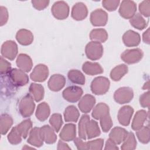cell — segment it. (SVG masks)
<instances>
[{"label":"cell","instance_id":"obj_1","mask_svg":"<svg viewBox=\"0 0 150 150\" xmlns=\"http://www.w3.org/2000/svg\"><path fill=\"white\" fill-rule=\"evenodd\" d=\"M35 103L32 97L28 94L24 96L19 102V110L21 114L23 117L30 116L35 109Z\"/></svg>","mask_w":150,"mask_h":150},{"label":"cell","instance_id":"obj_2","mask_svg":"<svg viewBox=\"0 0 150 150\" xmlns=\"http://www.w3.org/2000/svg\"><path fill=\"white\" fill-rule=\"evenodd\" d=\"M110 81L108 79L100 76L95 78L91 84V89L93 93L96 94H104L109 88Z\"/></svg>","mask_w":150,"mask_h":150},{"label":"cell","instance_id":"obj_3","mask_svg":"<svg viewBox=\"0 0 150 150\" xmlns=\"http://www.w3.org/2000/svg\"><path fill=\"white\" fill-rule=\"evenodd\" d=\"M103 53V46L98 42L93 41L88 43L86 47V54L87 58L92 60L99 59Z\"/></svg>","mask_w":150,"mask_h":150},{"label":"cell","instance_id":"obj_4","mask_svg":"<svg viewBox=\"0 0 150 150\" xmlns=\"http://www.w3.org/2000/svg\"><path fill=\"white\" fill-rule=\"evenodd\" d=\"M7 74L15 86H23L26 84L29 81L28 76L22 70L12 69Z\"/></svg>","mask_w":150,"mask_h":150},{"label":"cell","instance_id":"obj_5","mask_svg":"<svg viewBox=\"0 0 150 150\" xmlns=\"http://www.w3.org/2000/svg\"><path fill=\"white\" fill-rule=\"evenodd\" d=\"M1 53L2 57L12 60L15 58L18 53L17 45L12 40L6 41L1 46Z\"/></svg>","mask_w":150,"mask_h":150},{"label":"cell","instance_id":"obj_6","mask_svg":"<svg viewBox=\"0 0 150 150\" xmlns=\"http://www.w3.org/2000/svg\"><path fill=\"white\" fill-rule=\"evenodd\" d=\"M114 97L115 101L119 104L127 103L132 99L133 91L129 87H121L115 91Z\"/></svg>","mask_w":150,"mask_h":150},{"label":"cell","instance_id":"obj_7","mask_svg":"<svg viewBox=\"0 0 150 150\" xmlns=\"http://www.w3.org/2000/svg\"><path fill=\"white\" fill-rule=\"evenodd\" d=\"M83 94L81 88L78 86H70L63 91V97L69 102L74 103L77 101Z\"/></svg>","mask_w":150,"mask_h":150},{"label":"cell","instance_id":"obj_8","mask_svg":"<svg viewBox=\"0 0 150 150\" xmlns=\"http://www.w3.org/2000/svg\"><path fill=\"white\" fill-rule=\"evenodd\" d=\"M53 16L58 19H64L69 15V6L63 1H59L54 4L52 8Z\"/></svg>","mask_w":150,"mask_h":150},{"label":"cell","instance_id":"obj_9","mask_svg":"<svg viewBox=\"0 0 150 150\" xmlns=\"http://www.w3.org/2000/svg\"><path fill=\"white\" fill-rule=\"evenodd\" d=\"M142 50L139 49H134L125 50L121 54V59L128 64H132L139 62L142 57Z\"/></svg>","mask_w":150,"mask_h":150},{"label":"cell","instance_id":"obj_10","mask_svg":"<svg viewBox=\"0 0 150 150\" xmlns=\"http://www.w3.org/2000/svg\"><path fill=\"white\" fill-rule=\"evenodd\" d=\"M107 19V13L101 9H97L91 13L90 21L92 25L95 26L105 25Z\"/></svg>","mask_w":150,"mask_h":150},{"label":"cell","instance_id":"obj_11","mask_svg":"<svg viewBox=\"0 0 150 150\" xmlns=\"http://www.w3.org/2000/svg\"><path fill=\"white\" fill-rule=\"evenodd\" d=\"M49 71L47 67L44 64H38L30 74V78L35 81H44L47 77Z\"/></svg>","mask_w":150,"mask_h":150},{"label":"cell","instance_id":"obj_12","mask_svg":"<svg viewBox=\"0 0 150 150\" xmlns=\"http://www.w3.org/2000/svg\"><path fill=\"white\" fill-rule=\"evenodd\" d=\"M136 11V6L132 1H124L120 8L119 12L121 16L128 19L132 17Z\"/></svg>","mask_w":150,"mask_h":150},{"label":"cell","instance_id":"obj_13","mask_svg":"<svg viewBox=\"0 0 150 150\" xmlns=\"http://www.w3.org/2000/svg\"><path fill=\"white\" fill-rule=\"evenodd\" d=\"M133 112V108L129 105H125L121 107L118 114V119L120 123L122 125H128Z\"/></svg>","mask_w":150,"mask_h":150},{"label":"cell","instance_id":"obj_14","mask_svg":"<svg viewBox=\"0 0 150 150\" xmlns=\"http://www.w3.org/2000/svg\"><path fill=\"white\" fill-rule=\"evenodd\" d=\"M66 83L64 77L60 74H53L50 77L48 81V86L50 90L58 91L62 89Z\"/></svg>","mask_w":150,"mask_h":150},{"label":"cell","instance_id":"obj_15","mask_svg":"<svg viewBox=\"0 0 150 150\" xmlns=\"http://www.w3.org/2000/svg\"><path fill=\"white\" fill-rule=\"evenodd\" d=\"M96 103L94 97L90 94H86L83 97L78 105L81 112L84 113L89 112Z\"/></svg>","mask_w":150,"mask_h":150},{"label":"cell","instance_id":"obj_16","mask_svg":"<svg viewBox=\"0 0 150 150\" xmlns=\"http://www.w3.org/2000/svg\"><path fill=\"white\" fill-rule=\"evenodd\" d=\"M128 135L127 131L121 127L114 128L109 134V138L116 144H120L124 141Z\"/></svg>","mask_w":150,"mask_h":150},{"label":"cell","instance_id":"obj_17","mask_svg":"<svg viewBox=\"0 0 150 150\" xmlns=\"http://www.w3.org/2000/svg\"><path fill=\"white\" fill-rule=\"evenodd\" d=\"M76 134V125L67 124L63 128L60 134V138L64 141H70L75 138Z\"/></svg>","mask_w":150,"mask_h":150},{"label":"cell","instance_id":"obj_18","mask_svg":"<svg viewBox=\"0 0 150 150\" xmlns=\"http://www.w3.org/2000/svg\"><path fill=\"white\" fill-rule=\"evenodd\" d=\"M42 138L46 143L51 144L56 142L57 139L56 135L54 134L53 129L49 125H44L40 128Z\"/></svg>","mask_w":150,"mask_h":150},{"label":"cell","instance_id":"obj_19","mask_svg":"<svg viewBox=\"0 0 150 150\" xmlns=\"http://www.w3.org/2000/svg\"><path fill=\"white\" fill-rule=\"evenodd\" d=\"M124 44L127 46H137L140 42L139 35L132 30H128L122 37Z\"/></svg>","mask_w":150,"mask_h":150},{"label":"cell","instance_id":"obj_20","mask_svg":"<svg viewBox=\"0 0 150 150\" xmlns=\"http://www.w3.org/2000/svg\"><path fill=\"white\" fill-rule=\"evenodd\" d=\"M27 142L37 147H40L43 145V140L41 136L40 128L35 127L30 131L29 137Z\"/></svg>","mask_w":150,"mask_h":150},{"label":"cell","instance_id":"obj_21","mask_svg":"<svg viewBox=\"0 0 150 150\" xmlns=\"http://www.w3.org/2000/svg\"><path fill=\"white\" fill-rule=\"evenodd\" d=\"M16 64L23 71L29 72L32 69L33 63L29 56L26 54H20L17 57Z\"/></svg>","mask_w":150,"mask_h":150},{"label":"cell","instance_id":"obj_22","mask_svg":"<svg viewBox=\"0 0 150 150\" xmlns=\"http://www.w3.org/2000/svg\"><path fill=\"white\" fill-rule=\"evenodd\" d=\"M87 15L86 6L81 2L77 3L72 9L71 16L74 19L80 21L84 19Z\"/></svg>","mask_w":150,"mask_h":150},{"label":"cell","instance_id":"obj_23","mask_svg":"<svg viewBox=\"0 0 150 150\" xmlns=\"http://www.w3.org/2000/svg\"><path fill=\"white\" fill-rule=\"evenodd\" d=\"M82 69L85 73L91 76L101 74L103 72V68L98 63L90 62H85L83 65Z\"/></svg>","mask_w":150,"mask_h":150},{"label":"cell","instance_id":"obj_24","mask_svg":"<svg viewBox=\"0 0 150 150\" xmlns=\"http://www.w3.org/2000/svg\"><path fill=\"white\" fill-rule=\"evenodd\" d=\"M16 40L22 45H30L33 39L32 33L26 29H21L18 31L16 35Z\"/></svg>","mask_w":150,"mask_h":150},{"label":"cell","instance_id":"obj_25","mask_svg":"<svg viewBox=\"0 0 150 150\" xmlns=\"http://www.w3.org/2000/svg\"><path fill=\"white\" fill-rule=\"evenodd\" d=\"M86 135L88 139H91L98 136L100 134V130L98 124L96 121H88L86 125Z\"/></svg>","mask_w":150,"mask_h":150},{"label":"cell","instance_id":"obj_26","mask_svg":"<svg viewBox=\"0 0 150 150\" xmlns=\"http://www.w3.org/2000/svg\"><path fill=\"white\" fill-rule=\"evenodd\" d=\"M49 114L50 108L47 103L43 102L38 105L36 112V116L39 120L42 121L46 120Z\"/></svg>","mask_w":150,"mask_h":150},{"label":"cell","instance_id":"obj_27","mask_svg":"<svg viewBox=\"0 0 150 150\" xmlns=\"http://www.w3.org/2000/svg\"><path fill=\"white\" fill-rule=\"evenodd\" d=\"M128 72V67L125 64H120L114 67L110 73V77L114 81H118Z\"/></svg>","mask_w":150,"mask_h":150},{"label":"cell","instance_id":"obj_28","mask_svg":"<svg viewBox=\"0 0 150 150\" xmlns=\"http://www.w3.org/2000/svg\"><path fill=\"white\" fill-rule=\"evenodd\" d=\"M13 124L12 117L7 114H3L1 115L0 125H1V133L2 135L6 134Z\"/></svg>","mask_w":150,"mask_h":150},{"label":"cell","instance_id":"obj_29","mask_svg":"<svg viewBox=\"0 0 150 150\" xmlns=\"http://www.w3.org/2000/svg\"><path fill=\"white\" fill-rule=\"evenodd\" d=\"M64 120L67 122H76L79 117V112L76 107L74 105H70L66 108L64 112Z\"/></svg>","mask_w":150,"mask_h":150},{"label":"cell","instance_id":"obj_30","mask_svg":"<svg viewBox=\"0 0 150 150\" xmlns=\"http://www.w3.org/2000/svg\"><path fill=\"white\" fill-rule=\"evenodd\" d=\"M108 114H109L108 106L104 103H100L98 104L93 110L92 116L95 119L98 120Z\"/></svg>","mask_w":150,"mask_h":150},{"label":"cell","instance_id":"obj_31","mask_svg":"<svg viewBox=\"0 0 150 150\" xmlns=\"http://www.w3.org/2000/svg\"><path fill=\"white\" fill-rule=\"evenodd\" d=\"M29 91L33 95L36 101H39L44 96L43 87L39 84L32 83L29 87Z\"/></svg>","mask_w":150,"mask_h":150},{"label":"cell","instance_id":"obj_32","mask_svg":"<svg viewBox=\"0 0 150 150\" xmlns=\"http://www.w3.org/2000/svg\"><path fill=\"white\" fill-rule=\"evenodd\" d=\"M68 78L72 83L83 85L85 83V77L78 70H71L68 73Z\"/></svg>","mask_w":150,"mask_h":150},{"label":"cell","instance_id":"obj_33","mask_svg":"<svg viewBox=\"0 0 150 150\" xmlns=\"http://www.w3.org/2000/svg\"><path fill=\"white\" fill-rule=\"evenodd\" d=\"M90 36L91 40H97L98 42H104L108 38L107 32L103 29H93L90 32Z\"/></svg>","mask_w":150,"mask_h":150},{"label":"cell","instance_id":"obj_34","mask_svg":"<svg viewBox=\"0 0 150 150\" xmlns=\"http://www.w3.org/2000/svg\"><path fill=\"white\" fill-rule=\"evenodd\" d=\"M145 112L144 110H140L136 113L132 124L134 130H138L142 127L145 120Z\"/></svg>","mask_w":150,"mask_h":150},{"label":"cell","instance_id":"obj_35","mask_svg":"<svg viewBox=\"0 0 150 150\" xmlns=\"http://www.w3.org/2000/svg\"><path fill=\"white\" fill-rule=\"evenodd\" d=\"M137 142L135 136L132 132L128 133V135L121 145V149L124 150L134 149L136 148Z\"/></svg>","mask_w":150,"mask_h":150},{"label":"cell","instance_id":"obj_36","mask_svg":"<svg viewBox=\"0 0 150 150\" xmlns=\"http://www.w3.org/2000/svg\"><path fill=\"white\" fill-rule=\"evenodd\" d=\"M22 135L19 131L16 126L14 127L8 135V141L13 145H16L21 142Z\"/></svg>","mask_w":150,"mask_h":150},{"label":"cell","instance_id":"obj_37","mask_svg":"<svg viewBox=\"0 0 150 150\" xmlns=\"http://www.w3.org/2000/svg\"><path fill=\"white\" fill-rule=\"evenodd\" d=\"M90 120L89 116L87 115H83L80 118L79 123V135L81 139H86V125Z\"/></svg>","mask_w":150,"mask_h":150},{"label":"cell","instance_id":"obj_38","mask_svg":"<svg viewBox=\"0 0 150 150\" xmlns=\"http://www.w3.org/2000/svg\"><path fill=\"white\" fill-rule=\"evenodd\" d=\"M32 121H30V119H28L26 120L23 121L21 123H20L19 125H16L19 131L20 132V133L22 135V137L23 138H26L28 134V131L29 130V129L32 127Z\"/></svg>","mask_w":150,"mask_h":150},{"label":"cell","instance_id":"obj_39","mask_svg":"<svg viewBox=\"0 0 150 150\" xmlns=\"http://www.w3.org/2000/svg\"><path fill=\"white\" fill-rule=\"evenodd\" d=\"M50 124L56 132H59L63 124L62 115L60 114H54L52 115L49 120Z\"/></svg>","mask_w":150,"mask_h":150},{"label":"cell","instance_id":"obj_40","mask_svg":"<svg viewBox=\"0 0 150 150\" xmlns=\"http://www.w3.org/2000/svg\"><path fill=\"white\" fill-rule=\"evenodd\" d=\"M104 140L97 139L96 140L84 142V149H101L103 146Z\"/></svg>","mask_w":150,"mask_h":150},{"label":"cell","instance_id":"obj_41","mask_svg":"<svg viewBox=\"0 0 150 150\" xmlns=\"http://www.w3.org/2000/svg\"><path fill=\"white\" fill-rule=\"evenodd\" d=\"M129 22L134 27L138 29H142L145 26V22L144 19L138 13H137L134 18H131Z\"/></svg>","mask_w":150,"mask_h":150},{"label":"cell","instance_id":"obj_42","mask_svg":"<svg viewBox=\"0 0 150 150\" xmlns=\"http://www.w3.org/2000/svg\"><path fill=\"white\" fill-rule=\"evenodd\" d=\"M100 124L104 132H107L112 127V122L109 114L100 118Z\"/></svg>","mask_w":150,"mask_h":150},{"label":"cell","instance_id":"obj_43","mask_svg":"<svg viewBox=\"0 0 150 150\" xmlns=\"http://www.w3.org/2000/svg\"><path fill=\"white\" fill-rule=\"evenodd\" d=\"M11 64L9 62L3 58L2 56H1V74L2 76L7 74L11 70Z\"/></svg>","mask_w":150,"mask_h":150},{"label":"cell","instance_id":"obj_44","mask_svg":"<svg viewBox=\"0 0 150 150\" xmlns=\"http://www.w3.org/2000/svg\"><path fill=\"white\" fill-rule=\"evenodd\" d=\"M8 19V13L7 9L3 6H1L0 7V25L2 26L4 25Z\"/></svg>","mask_w":150,"mask_h":150},{"label":"cell","instance_id":"obj_45","mask_svg":"<svg viewBox=\"0 0 150 150\" xmlns=\"http://www.w3.org/2000/svg\"><path fill=\"white\" fill-rule=\"evenodd\" d=\"M120 1H103V5L105 8H106L108 11H112L115 10L117 8Z\"/></svg>","mask_w":150,"mask_h":150},{"label":"cell","instance_id":"obj_46","mask_svg":"<svg viewBox=\"0 0 150 150\" xmlns=\"http://www.w3.org/2000/svg\"><path fill=\"white\" fill-rule=\"evenodd\" d=\"M104 149H118V148L116 146V144L109 138L106 142Z\"/></svg>","mask_w":150,"mask_h":150},{"label":"cell","instance_id":"obj_47","mask_svg":"<svg viewBox=\"0 0 150 150\" xmlns=\"http://www.w3.org/2000/svg\"><path fill=\"white\" fill-rule=\"evenodd\" d=\"M57 149H71V148L70 147L68 146L67 144L64 143L63 142H62L61 140H60L58 142V145H57Z\"/></svg>","mask_w":150,"mask_h":150}]
</instances>
